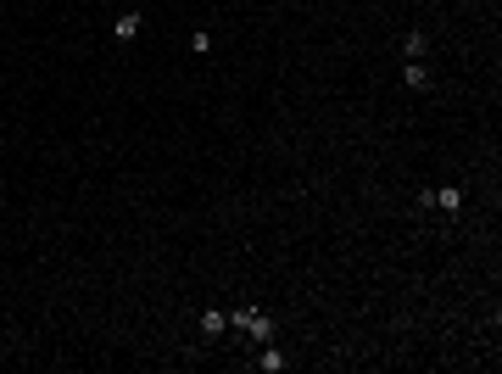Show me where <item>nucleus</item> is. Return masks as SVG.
<instances>
[{
    "label": "nucleus",
    "mask_w": 502,
    "mask_h": 374,
    "mask_svg": "<svg viewBox=\"0 0 502 374\" xmlns=\"http://www.w3.org/2000/svg\"><path fill=\"white\" fill-rule=\"evenodd\" d=\"M285 363H290L285 352H280L274 341H263V352H257V369H263V374H280V369H285Z\"/></svg>",
    "instance_id": "f03ea898"
},
{
    "label": "nucleus",
    "mask_w": 502,
    "mask_h": 374,
    "mask_svg": "<svg viewBox=\"0 0 502 374\" xmlns=\"http://www.w3.org/2000/svg\"><path fill=\"white\" fill-rule=\"evenodd\" d=\"M402 56H408V62H425V56H430V39H425V34H408V39H402Z\"/></svg>",
    "instance_id": "39448f33"
},
{
    "label": "nucleus",
    "mask_w": 502,
    "mask_h": 374,
    "mask_svg": "<svg viewBox=\"0 0 502 374\" xmlns=\"http://www.w3.org/2000/svg\"><path fill=\"white\" fill-rule=\"evenodd\" d=\"M402 84H408V89H430V68H425V62H408V68H402Z\"/></svg>",
    "instance_id": "20e7f679"
},
{
    "label": "nucleus",
    "mask_w": 502,
    "mask_h": 374,
    "mask_svg": "<svg viewBox=\"0 0 502 374\" xmlns=\"http://www.w3.org/2000/svg\"><path fill=\"white\" fill-rule=\"evenodd\" d=\"M112 34H118V39H134V34H140V11H123V17L112 23Z\"/></svg>",
    "instance_id": "423d86ee"
},
{
    "label": "nucleus",
    "mask_w": 502,
    "mask_h": 374,
    "mask_svg": "<svg viewBox=\"0 0 502 374\" xmlns=\"http://www.w3.org/2000/svg\"><path fill=\"white\" fill-rule=\"evenodd\" d=\"M190 51H196V56H207V51H213V34H207V28H201V34H190Z\"/></svg>",
    "instance_id": "6e6552de"
},
{
    "label": "nucleus",
    "mask_w": 502,
    "mask_h": 374,
    "mask_svg": "<svg viewBox=\"0 0 502 374\" xmlns=\"http://www.w3.org/2000/svg\"><path fill=\"white\" fill-rule=\"evenodd\" d=\"M229 324H234V330H246L257 347H263V341H274V313H263V307H240V313H229Z\"/></svg>",
    "instance_id": "f257e3e1"
},
{
    "label": "nucleus",
    "mask_w": 502,
    "mask_h": 374,
    "mask_svg": "<svg viewBox=\"0 0 502 374\" xmlns=\"http://www.w3.org/2000/svg\"><path fill=\"white\" fill-rule=\"evenodd\" d=\"M435 207H441L446 218H452V213H463V190H458V185H441V190H435Z\"/></svg>",
    "instance_id": "7ed1b4c3"
},
{
    "label": "nucleus",
    "mask_w": 502,
    "mask_h": 374,
    "mask_svg": "<svg viewBox=\"0 0 502 374\" xmlns=\"http://www.w3.org/2000/svg\"><path fill=\"white\" fill-rule=\"evenodd\" d=\"M223 324H229V313H201V335H207V341L223 335Z\"/></svg>",
    "instance_id": "0eeeda50"
}]
</instances>
